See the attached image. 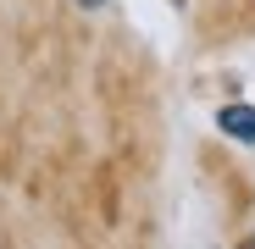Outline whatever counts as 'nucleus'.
<instances>
[{
	"label": "nucleus",
	"mask_w": 255,
	"mask_h": 249,
	"mask_svg": "<svg viewBox=\"0 0 255 249\" xmlns=\"http://www.w3.org/2000/svg\"><path fill=\"white\" fill-rule=\"evenodd\" d=\"M244 249H255V238H250V244H244Z\"/></svg>",
	"instance_id": "3"
},
{
	"label": "nucleus",
	"mask_w": 255,
	"mask_h": 249,
	"mask_svg": "<svg viewBox=\"0 0 255 249\" xmlns=\"http://www.w3.org/2000/svg\"><path fill=\"white\" fill-rule=\"evenodd\" d=\"M217 128L239 144H255V105H222L217 111Z\"/></svg>",
	"instance_id": "1"
},
{
	"label": "nucleus",
	"mask_w": 255,
	"mask_h": 249,
	"mask_svg": "<svg viewBox=\"0 0 255 249\" xmlns=\"http://www.w3.org/2000/svg\"><path fill=\"white\" fill-rule=\"evenodd\" d=\"M78 6H83V11H100V6H106V0H78Z\"/></svg>",
	"instance_id": "2"
}]
</instances>
